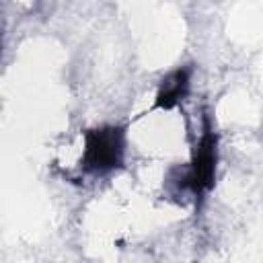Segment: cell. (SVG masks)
Segmentation results:
<instances>
[{
	"label": "cell",
	"mask_w": 263,
	"mask_h": 263,
	"mask_svg": "<svg viewBox=\"0 0 263 263\" xmlns=\"http://www.w3.org/2000/svg\"><path fill=\"white\" fill-rule=\"evenodd\" d=\"M189 88H191V68L185 66V68H177V70L168 72L158 84L152 111H156V109H164V111L175 109L177 105H181L187 99Z\"/></svg>",
	"instance_id": "3957f363"
},
{
	"label": "cell",
	"mask_w": 263,
	"mask_h": 263,
	"mask_svg": "<svg viewBox=\"0 0 263 263\" xmlns=\"http://www.w3.org/2000/svg\"><path fill=\"white\" fill-rule=\"evenodd\" d=\"M125 158V127L103 125L84 132L80 168L86 175L103 177L117 171Z\"/></svg>",
	"instance_id": "6da1fadb"
},
{
	"label": "cell",
	"mask_w": 263,
	"mask_h": 263,
	"mask_svg": "<svg viewBox=\"0 0 263 263\" xmlns=\"http://www.w3.org/2000/svg\"><path fill=\"white\" fill-rule=\"evenodd\" d=\"M216 162H218V138L210 123V117L203 115L201 136L193 148L191 162L187 164L191 195L195 199H203V195L216 183Z\"/></svg>",
	"instance_id": "7a4b0ae2"
}]
</instances>
